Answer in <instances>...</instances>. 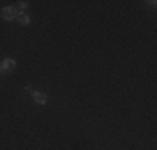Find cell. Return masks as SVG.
<instances>
[{
    "label": "cell",
    "instance_id": "obj_4",
    "mask_svg": "<svg viewBox=\"0 0 157 150\" xmlns=\"http://www.w3.org/2000/svg\"><path fill=\"white\" fill-rule=\"evenodd\" d=\"M17 22H18L20 25H24V27H25V25L30 24V17H29L27 12H18V15H17Z\"/></svg>",
    "mask_w": 157,
    "mask_h": 150
},
{
    "label": "cell",
    "instance_id": "obj_6",
    "mask_svg": "<svg viewBox=\"0 0 157 150\" xmlns=\"http://www.w3.org/2000/svg\"><path fill=\"white\" fill-rule=\"evenodd\" d=\"M147 3H149L151 7H155V3H157V2H155V0H152V2H147Z\"/></svg>",
    "mask_w": 157,
    "mask_h": 150
},
{
    "label": "cell",
    "instance_id": "obj_1",
    "mask_svg": "<svg viewBox=\"0 0 157 150\" xmlns=\"http://www.w3.org/2000/svg\"><path fill=\"white\" fill-rule=\"evenodd\" d=\"M17 67V62L13 58H3L2 60V63H0V73H3V75H7V73H10V72H13V69Z\"/></svg>",
    "mask_w": 157,
    "mask_h": 150
},
{
    "label": "cell",
    "instance_id": "obj_5",
    "mask_svg": "<svg viewBox=\"0 0 157 150\" xmlns=\"http://www.w3.org/2000/svg\"><path fill=\"white\" fill-rule=\"evenodd\" d=\"M27 7H29L27 2H18V9H20V12H25V10H27Z\"/></svg>",
    "mask_w": 157,
    "mask_h": 150
},
{
    "label": "cell",
    "instance_id": "obj_3",
    "mask_svg": "<svg viewBox=\"0 0 157 150\" xmlns=\"http://www.w3.org/2000/svg\"><path fill=\"white\" fill-rule=\"evenodd\" d=\"M33 102L39 103V105H45L47 103V93L45 92H39V90H33V92L30 93Z\"/></svg>",
    "mask_w": 157,
    "mask_h": 150
},
{
    "label": "cell",
    "instance_id": "obj_2",
    "mask_svg": "<svg viewBox=\"0 0 157 150\" xmlns=\"http://www.w3.org/2000/svg\"><path fill=\"white\" fill-rule=\"evenodd\" d=\"M17 15H18V10L15 9V7H12V5L3 7L2 9V18L5 22H10V20H13V18H17Z\"/></svg>",
    "mask_w": 157,
    "mask_h": 150
}]
</instances>
